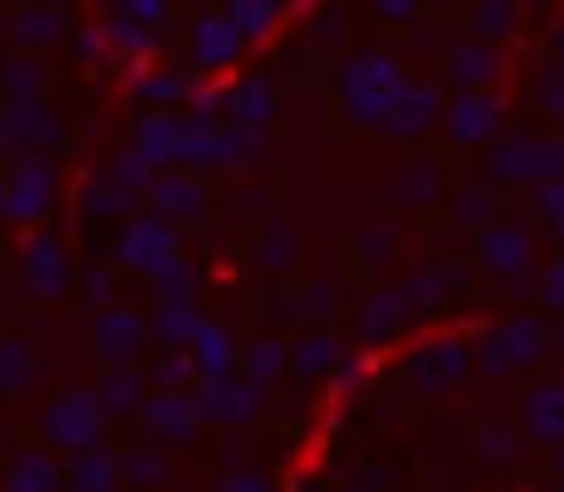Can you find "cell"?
Returning a JSON list of instances; mask_svg holds the SVG:
<instances>
[{"label": "cell", "instance_id": "obj_10", "mask_svg": "<svg viewBox=\"0 0 564 492\" xmlns=\"http://www.w3.org/2000/svg\"><path fill=\"white\" fill-rule=\"evenodd\" d=\"M438 186H444L438 164L433 160H411V164H400V175H394V203L422 208V203H433V197H438Z\"/></svg>", "mask_w": 564, "mask_h": 492}, {"label": "cell", "instance_id": "obj_16", "mask_svg": "<svg viewBox=\"0 0 564 492\" xmlns=\"http://www.w3.org/2000/svg\"><path fill=\"white\" fill-rule=\"evenodd\" d=\"M6 88H11L17 105H33L39 88H44V72H39L33 61H11V66H6Z\"/></svg>", "mask_w": 564, "mask_h": 492}, {"label": "cell", "instance_id": "obj_17", "mask_svg": "<svg viewBox=\"0 0 564 492\" xmlns=\"http://www.w3.org/2000/svg\"><path fill=\"white\" fill-rule=\"evenodd\" d=\"M187 77L182 72H154V77H138V94L143 99H160V105H176V99H187Z\"/></svg>", "mask_w": 564, "mask_h": 492}, {"label": "cell", "instance_id": "obj_5", "mask_svg": "<svg viewBox=\"0 0 564 492\" xmlns=\"http://www.w3.org/2000/svg\"><path fill=\"white\" fill-rule=\"evenodd\" d=\"M236 55H241V33L230 28V17H225V11H208V17H197V22H192V61H197V66L225 72Z\"/></svg>", "mask_w": 564, "mask_h": 492}, {"label": "cell", "instance_id": "obj_1", "mask_svg": "<svg viewBox=\"0 0 564 492\" xmlns=\"http://www.w3.org/2000/svg\"><path fill=\"white\" fill-rule=\"evenodd\" d=\"M400 66L389 61V55H378V50H362V55H351L346 61V72H340V94H346V116L351 121H362V127H378L383 121V110H389V99L400 94Z\"/></svg>", "mask_w": 564, "mask_h": 492}, {"label": "cell", "instance_id": "obj_25", "mask_svg": "<svg viewBox=\"0 0 564 492\" xmlns=\"http://www.w3.org/2000/svg\"><path fill=\"white\" fill-rule=\"evenodd\" d=\"M560 55H564V39H560Z\"/></svg>", "mask_w": 564, "mask_h": 492}, {"label": "cell", "instance_id": "obj_8", "mask_svg": "<svg viewBox=\"0 0 564 492\" xmlns=\"http://www.w3.org/2000/svg\"><path fill=\"white\" fill-rule=\"evenodd\" d=\"M138 138H143V160L149 164H176L187 160V121L182 116H149L143 127H138Z\"/></svg>", "mask_w": 564, "mask_h": 492}, {"label": "cell", "instance_id": "obj_12", "mask_svg": "<svg viewBox=\"0 0 564 492\" xmlns=\"http://www.w3.org/2000/svg\"><path fill=\"white\" fill-rule=\"evenodd\" d=\"M203 197H208V192H203L192 175H176V170L154 181V203H160V214H165V219H171V214H197V208H203Z\"/></svg>", "mask_w": 564, "mask_h": 492}, {"label": "cell", "instance_id": "obj_7", "mask_svg": "<svg viewBox=\"0 0 564 492\" xmlns=\"http://www.w3.org/2000/svg\"><path fill=\"white\" fill-rule=\"evenodd\" d=\"M50 203H55V170H50V164H22L17 181H11V192H6V208L22 214V219H33V214H44Z\"/></svg>", "mask_w": 564, "mask_h": 492}, {"label": "cell", "instance_id": "obj_4", "mask_svg": "<svg viewBox=\"0 0 564 492\" xmlns=\"http://www.w3.org/2000/svg\"><path fill=\"white\" fill-rule=\"evenodd\" d=\"M433 116H438V94H433L427 83H400V94L389 99L378 132H389V138H416V132H427Z\"/></svg>", "mask_w": 564, "mask_h": 492}, {"label": "cell", "instance_id": "obj_23", "mask_svg": "<svg viewBox=\"0 0 564 492\" xmlns=\"http://www.w3.org/2000/svg\"><path fill=\"white\" fill-rule=\"evenodd\" d=\"M368 6H373L378 17H389V22H411L422 0H368Z\"/></svg>", "mask_w": 564, "mask_h": 492}, {"label": "cell", "instance_id": "obj_11", "mask_svg": "<svg viewBox=\"0 0 564 492\" xmlns=\"http://www.w3.org/2000/svg\"><path fill=\"white\" fill-rule=\"evenodd\" d=\"M225 17H230V28L241 33V44H247V39L258 44V39H269V33L280 28V0H230Z\"/></svg>", "mask_w": 564, "mask_h": 492}, {"label": "cell", "instance_id": "obj_15", "mask_svg": "<svg viewBox=\"0 0 564 492\" xmlns=\"http://www.w3.org/2000/svg\"><path fill=\"white\" fill-rule=\"evenodd\" d=\"M61 28H66V22H61L55 6H33V11L17 17V39H22V44H50V39H61Z\"/></svg>", "mask_w": 564, "mask_h": 492}, {"label": "cell", "instance_id": "obj_21", "mask_svg": "<svg viewBox=\"0 0 564 492\" xmlns=\"http://www.w3.org/2000/svg\"><path fill=\"white\" fill-rule=\"evenodd\" d=\"M455 214L471 219V225H482V219L494 214V197H488V192H460V197H455Z\"/></svg>", "mask_w": 564, "mask_h": 492}, {"label": "cell", "instance_id": "obj_19", "mask_svg": "<svg viewBox=\"0 0 564 492\" xmlns=\"http://www.w3.org/2000/svg\"><path fill=\"white\" fill-rule=\"evenodd\" d=\"M116 11L132 17V22H143V28H165L176 6H171V0H116Z\"/></svg>", "mask_w": 564, "mask_h": 492}, {"label": "cell", "instance_id": "obj_24", "mask_svg": "<svg viewBox=\"0 0 564 492\" xmlns=\"http://www.w3.org/2000/svg\"><path fill=\"white\" fill-rule=\"evenodd\" d=\"M39 6H66V0H39Z\"/></svg>", "mask_w": 564, "mask_h": 492}, {"label": "cell", "instance_id": "obj_18", "mask_svg": "<svg viewBox=\"0 0 564 492\" xmlns=\"http://www.w3.org/2000/svg\"><path fill=\"white\" fill-rule=\"evenodd\" d=\"M105 33H110V39H116L121 50H149V44H154V33H149L143 22L121 17V11H110V17H105Z\"/></svg>", "mask_w": 564, "mask_h": 492}, {"label": "cell", "instance_id": "obj_2", "mask_svg": "<svg viewBox=\"0 0 564 492\" xmlns=\"http://www.w3.org/2000/svg\"><path fill=\"white\" fill-rule=\"evenodd\" d=\"M499 175L510 181H560L564 175V143H549V138H510L494 160Z\"/></svg>", "mask_w": 564, "mask_h": 492}, {"label": "cell", "instance_id": "obj_3", "mask_svg": "<svg viewBox=\"0 0 564 492\" xmlns=\"http://www.w3.org/2000/svg\"><path fill=\"white\" fill-rule=\"evenodd\" d=\"M499 121H505V105L494 94H482V88L449 99V110H444V127H449L455 143H488L499 132Z\"/></svg>", "mask_w": 564, "mask_h": 492}, {"label": "cell", "instance_id": "obj_20", "mask_svg": "<svg viewBox=\"0 0 564 492\" xmlns=\"http://www.w3.org/2000/svg\"><path fill=\"white\" fill-rule=\"evenodd\" d=\"M477 28H482V33H510V28H516V11H510L505 0H482V6H477Z\"/></svg>", "mask_w": 564, "mask_h": 492}, {"label": "cell", "instance_id": "obj_22", "mask_svg": "<svg viewBox=\"0 0 564 492\" xmlns=\"http://www.w3.org/2000/svg\"><path fill=\"white\" fill-rule=\"evenodd\" d=\"M538 105H543L549 116H564V72H560V77H543V83H538Z\"/></svg>", "mask_w": 564, "mask_h": 492}, {"label": "cell", "instance_id": "obj_6", "mask_svg": "<svg viewBox=\"0 0 564 492\" xmlns=\"http://www.w3.org/2000/svg\"><path fill=\"white\" fill-rule=\"evenodd\" d=\"M171 252H176V230H171V219H138V225L127 230V241H121V258L138 263V269H165Z\"/></svg>", "mask_w": 564, "mask_h": 492}, {"label": "cell", "instance_id": "obj_14", "mask_svg": "<svg viewBox=\"0 0 564 492\" xmlns=\"http://www.w3.org/2000/svg\"><path fill=\"white\" fill-rule=\"evenodd\" d=\"M230 110H236V127L258 132V127L274 116V94H269V83H241L236 99H230Z\"/></svg>", "mask_w": 564, "mask_h": 492}, {"label": "cell", "instance_id": "obj_13", "mask_svg": "<svg viewBox=\"0 0 564 492\" xmlns=\"http://www.w3.org/2000/svg\"><path fill=\"white\" fill-rule=\"evenodd\" d=\"M482 258L510 269V263H527V258H532V241H527L521 225H494V230L482 236Z\"/></svg>", "mask_w": 564, "mask_h": 492}, {"label": "cell", "instance_id": "obj_9", "mask_svg": "<svg viewBox=\"0 0 564 492\" xmlns=\"http://www.w3.org/2000/svg\"><path fill=\"white\" fill-rule=\"evenodd\" d=\"M444 72H449V83H455L460 94H477L482 83L499 77V55H494L488 44H460V50H449Z\"/></svg>", "mask_w": 564, "mask_h": 492}]
</instances>
